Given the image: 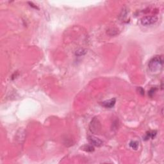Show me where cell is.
I'll use <instances>...</instances> for the list:
<instances>
[{
  "label": "cell",
  "mask_w": 164,
  "mask_h": 164,
  "mask_svg": "<svg viewBox=\"0 0 164 164\" xmlns=\"http://www.w3.org/2000/svg\"><path fill=\"white\" fill-rule=\"evenodd\" d=\"M163 65H164L163 56L158 55L154 56L150 60L148 64V67L149 71L151 72H156L158 71H160L161 69H162Z\"/></svg>",
  "instance_id": "obj_1"
},
{
  "label": "cell",
  "mask_w": 164,
  "mask_h": 164,
  "mask_svg": "<svg viewBox=\"0 0 164 164\" xmlns=\"http://www.w3.org/2000/svg\"><path fill=\"white\" fill-rule=\"evenodd\" d=\"M157 21V17L155 16V15H151V16L144 17L140 20V23H141V25H143V26H147L153 25L155 23H156Z\"/></svg>",
  "instance_id": "obj_2"
},
{
  "label": "cell",
  "mask_w": 164,
  "mask_h": 164,
  "mask_svg": "<svg viewBox=\"0 0 164 164\" xmlns=\"http://www.w3.org/2000/svg\"><path fill=\"white\" fill-rule=\"evenodd\" d=\"M90 130L92 133L97 134L101 130V124L97 118H94L90 124Z\"/></svg>",
  "instance_id": "obj_3"
},
{
  "label": "cell",
  "mask_w": 164,
  "mask_h": 164,
  "mask_svg": "<svg viewBox=\"0 0 164 164\" xmlns=\"http://www.w3.org/2000/svg\"><path fill=\"white\" fill-rule=\"evenodd\" d=\"M89 142H90V144H92L94 146H97V147H99V146L103 145V142L100 139L96 138L95 137L93 136H88L87 138Z\"/></svg>",
  "instance_id": "obj_4"
},
{
  "label": "cell",
  "mask_w": 164,
  "mask_h": 164,
  "mask_svg": "<svg viewBox=\"0 0 164 164\" xmlns=\"http://www.w3.org/2000/svg\"><path fill=\"white\" fill-rule=\"evenodd\" d=\"M115 103H116V99L112 98L109 99V100H107L103 102H102L101 105L103 107H105V108H113V107H114Z\"/></svg>",
  "instance_id": "obj_5"
},
{
  "label": "cell",
  "mask_w": 164,
  "mask_h": 164,
  "mask_svg": "<svg viewBox=\"0 0 164 164\" xmlns=\"http://www.w3.org/2000/svg\"><path fill=\"white\" fill-rule=\"evenodd\" d=\"M81 148H82V149H83L84 151H87V152H92V151H94V146H92V144L85 145V146H82Z\"/></svg>",
  "instance_id": "obj_6"
},
{
  "label": "cell",
  "mask_w": 164,
  "mask_h": 164,
  "mask_svg": "<svg viewBox=\"0 0 164 164\" xmlns=\"http://www.w3.org/2000/svg\"><path fill=\"white\" fill-rule=\"evenodd\" d=\"M156 131H148V133H146V137H145V140H148L150 138H153L154 137L156 136Z\"/></svg>",
  "instance_id": "obj_7"
},
{
  "label": "cell",
  "mask_w": 164,
  "mask_h": 164,
  "mask_svg": "<svg viewBox=\"0 0 164 164\" xmlns=\"http://www.w3.org/2000/svg\"><path fill=\"white\" fill-rule=\"evenodd\" d=\"M138 144H139V143H138L137 141H133V140H132V141H131L130 142L129 146H130V147L131 148V149L137 150V149H138V145H139Z\"/></svg>",
  "instance_id": "obj_8"
},
{
  "label": "cell",
  "mask_w": 164,
  "mask_h": 164,
  "mask_svg": "<svg viewBox=\"0 0 164 164\" xmlns=\"http://www.w3.org/2000/svg\"><path fill=\"white\" fill-rule=\"evenodd\" d=\"M86 53L87 51L85 49H79L76 51V55L77 56H82V55H84Z\"/></svg>",
  "instance_id": "obj_9"
},
{
  "label": "cell",
  "mask_w": 164,
  "mask_h": 164,
  "mask_svg": "<svg viewBox=\"0 0 164 164\" xmlns=\"http://www.w3.org/2000/svg\"><path fill=\"white\" fill-rule=\"evenodd\" d=\"M156 88H152V89H151V90L149 91V93H148V94H149L151 97H152L153 94H154V92H156Z\"/></svg>",
  "instance_id": "obj_10"
},
{
  "label": "cell",
  "mask_w": 164,
  "mask_h": 164,
  "mask_svg": "<svg viewBox=\"0 0 164 164\" xmlns=\"http://www.w3.org/2000/svg\"><path fill=\"white\" fill-rule=\"evenodd\" d=\"M138 91L140 92V93L141 94H144V89H142V88H141V87H139L138 88Z\"/></svg>",
  "instance_id": "obj_11"
},
{
  "label": "cell",
  "mask_w": 164,
  "mask_h": 164,
  "mask_svg": "<svg viewBox=\"0 0 164 164\" xmlns=\"http://www.w3.org/2000/svg\"><path fill=\"white\" fill-rule=\"evenodd\" d=\"M28 3L30 5V7H33L34 8H37V9H39V8H37V6H35V5H33V3H31V2H28Z\"/></svg>",
  "instance_id": "obj_12"
}]
</instances>
